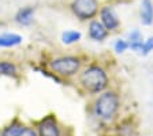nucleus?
<instances>
[{"mask_svg": "<svg viewBox=\"0 0 153 136\" xmlns=\"http://www.w3.org/2000/svg\"><path fill=\"white\" fill-rule=\"evenodd\" d=\"M81 84L86 91L99 94L108 85V76L99 66H90L81 74Z\"/></svg>", "mask_w": 153, "mask_h": 136, "instance_id": "nucleus-1", "label": "nucleus"}, {"mask_svg": "<svg viewBox=\"0 0 153 136\" xmlns=\"http://www.w3.org/2000/svg\"><path fill=\"white\" fill-rule=\"evenodd\" d=\"M119 109V98L115 92H105L96 101L94 111L101 120H111Z\"/></svg>", "mask_w": 153, "mask_h": 136, "instance_id": "nucleus-2", "label": "nucleus"}, {"mask_svg": "<svg viewBox=\"0 0 153 136\" xmlns=\"http://www.w3.org/2000/svg\"><path fill=\"white\" fill-rule=\"evenodd\" d=\"M52 71H55L59 76H66L70 77L74 76L76 71L79 70L81 62L75 56H62V58H56L49 63Z\"/></svg>", "mask_w": 153, "mask_h": 136, "instance_id": "nucleus-3", "label": "nucleus"}, {"mask_svg": "<svg viewBox=\"0 0 153 136\" xmlns=\"http://www.w3.org/2000/svg\"><path fill=\"white\" fill-rule=\"evenodd\" d=\"M71 10L79 20H90L99 11V3L97 0H74Z\"/></svg>", "mask_w": 153, "mask_h": 136, "instance_id": "nucleus-4", "label": "nucleus"}, {"mask_svg": "<svg viewBox=\"0 0 153 136\" xmlns=\"http://www.w3.org/2000/svg\"><path fill=\"white\" fill-rule=\"evenodd\" d=\"M0 136H38V133L33 128L25 126L19 122H13L1 131Z\"/></svg>", "mask_w": 153, "mask_h": 136, "instance_id": "nucleus-5", "label": "nucleus"}, {"mask_svg": "<svg viewBox=\"0 0 153 136\" xmlns=\"http://www.w3.org/2000/svg\"><path fill=\"white\" fill-rule=\"evenodd\" d=\"M38 136H60V131L56 124L55 117L49 116L38 124Z\"/></svg>", "mask_w": 153, "mask_h": 136, "instance_id": "nucleus-6", "label": "nucleus"}, {"mask_svg": "<svg viewBox=\"0 0 153 136\" xmlns=\"http://www.w3.org/2000/svg\"><path fill=\"white\" fill-rule=\"evenodd\" d=\"M100 17H101V23L107 28V30H115L120 25L118 15L111 7H102L100 11Z\"/></svg>", "mask_w": 153, "mask_h": 136, "instance_id": "nucleus-7", "label": "nucleus"}, {"mask_svg": "<svg viewBox=\"0 0 153 136\" xmlns=\"http://www.w3.org/2000/svg\"><path fill=\"white\" fill-rule=\"evenodd\" d=\"M89 36L90 39L94 41H102L104 39H107L108 36V30L99 21H92L89 25Z\"/></svg>", "mask_w": 153, "mask_h": 136, "instance_id": "nucleus-8", "label": "nucleus"}, {"mask_svg": "<svg viewBox=\"0 0 153 136\" xmlns=\"http://www.w3.org/2000/svg\"><path fill=\"white\" fill-rule=\"evenodd\" d=\"M140 14H141V22H142L143 25H146V26L152 25L153 23V3H152V0H142Z\"/></svg>", "mask_w": 153, "mask_h": 136, "instance_id": "nucleus-9", "label": "nucleus"}, {"mask_svg": "<svg viewBox=\"0 0 153 136\" xmlns=\"http://www.w3.org/2000/svg\"><path fill=\"white\" fill-rule=\"evenodd\" d=\"M33 17H34V8L33 7H22L21 10L16 13L15 21L22 26H29L33 22Z\"/></svg>", "mask_w": 153, "mask_h": 136, "instance_id": "nucleus-10", "label": "nucleus"}, {"mask_svg": "<svg viewBox=\"0 0 153 136\" xmlns=\"http://www.w3.org/2000/svg\"><path fill=\"white\" fill-rule=\"evenodd\" d=\"M22 36L16 33H3L0 35V48H11L22 43Z\"/></svg>", "mask_w": 153, "mask_h": 136, "instance_id": "nucleus-11", "label": "nucleus"}, {"mask_svg": "<svg viewBox=\"0 0 153 136\" xmlns=\"http://www.w3.org/2000/svg\"><path fill=\"white\" fill-rule=\"evenodd\" d=\"M142 35H141L140 30H133V32L128 33V47H130L133 51L140 52L142 50Z\"/></svg>", "mask_w": 153, "mask_h": 136, "instance_id": "nucleus-12", "label": "nucleus"}, {"mask_svg": "<svg viewBox=\"0 0 153 136\" xmlns=\"http://www.w3.org/2000/svg\"><path fill=\"white\" fill-rule=\"evenodd\" d=\"M81 37H82L81 32H76V30H66V32H63V35H62V41H63L64 44H74V43L79 41Z\"/></svg>", "mask_w": 153, "mask_h": 136, "instance_id": "nucleus-13", "label": "nucleus"}, {"mask_svg": "<svg viewBox=\"0 0 153 136\" xmlns=\"http://www.w3.org/2000/svg\"><path fill=\"white\" fill-rule=\"evenodd\" d=\"M0 74L16 76V66L8 61H1L0 62Z\"/></svg>", "mask_w": 153, "mask_h": 136, "instance_id": "nucleus-14", "label": "nucleus"}, {"mask_svg": "<svg viewBox=\"0 0 153 136\" xmlns=\"http://www.w3.org/2000/svg\"><path fill=\"white\" fill-rule=\"evenodd\" d=\"M114 48H115V51L118 52V54H123V52L128 48V43L126 41V40H123V39H119V40L115 41Z\"/></svg>", "mask_w": 153, "mask_h": 136, "instance_id": "nucleus-15", "label": "nucleus"}, {"mask_svg": "<svg viewBox=\"0 0 153 136\" xmlns=\"http://www.w3.org/2000/svg\"><path fill=\"white\" fill-rule=\"evenodd\" d=\"M150 51H153V37H149L148 40L142 43V50H141V54L142 55H148Z\"/></svg>", "mask_w": 153, "mask_h": 136, "instance_id": "nucleus-16", "label": "nucleus"}]
</instances>
